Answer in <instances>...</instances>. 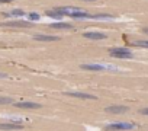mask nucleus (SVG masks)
I'll list each match as a JSON object with an SVG mask.
<instances>
[{"label":"nucleus","instance_id":"1","mask_svg":"<svg viewBox=\"0 0 148 131\" xmlns=\"http://www.w3.org/2000/svg\"><path fill=\"white\" fill-rule=\"evenodd\" d=\"M57 12L63 15V16H71V18H78V19H86V18H92V15L84 12V10L78 9V7H58L55 9Z\"/></svg>","mask_w":148,"mask_h":131},{"label":"nucleus","instance_id":"2","mask_svg":"<svg viewBox=\"0 0 148 131\" xmlns=\"http://www.w3.org/2000/svg\"><path fill=\"white\" fill-rule=\"evenodd\" d=\"M109 54L116 58H131L132 57V53L128 48H110Z\"/></svg>","mask_w":148,"mask_h":131},{"label":"nucleus","instance_id":"3","mask_svg":"<svg viewBox=\"0 0 148 131\" xmlns=\"http://www.w3.org/2000/svg\"><path fill=\"white\" fill-rule=\"evenodd\" d=\"M134 124L131 122H115V124H109L106 127L108 131H123V130H132L134 128Z\"/></svg>","mask_w":148,"mask_h":131},{"label":"nucleus","instance_id":"4","mask_svg":"<svg viewBox=\"0 0 148 131\" xmlns=\"http://www.w3.org/2000/svg\"><path fill=\"white\" fill-rule=\"evenodd\" d=\"M3 26H12V28H31L32 23L26 22V21H10V22L2 23Z\"/></svg>","mask_w":148,"mask_h":131},{"label":"nucleus","instance_id":"5","mask_svg":"<svg viewBox=\"0 0 148 131\" xmlns=\"http://www.w3.org/2000/svg\"><path fill=\"white\" fill-rule=\"evenodd\" d=\"M108 114H125L128 111V106H121V105H113V106H108L105 109Z\"/></svg>","mask_w":148,"mask_h":131},{"label":"nucleus","instance_id":"6","mask_svg":"<svg viewBox=\"0 0 148 131\" xmlns=\"http://www.w3.org/2000/svg\"><path fill=\"white\" fill-rule=\"evenodd\" d=\"M81 68H84V70H94V72H102V70H106V68H112V66L106 67V66H102V64H83Z\"/></svg>","mask_w":148,"mask_h":131},{"label":"nucleus","instance_id":"7","mask_svg":"<svg viewBox=\"0 0 148 131\" xmlns=\"http://www.w3.org/2000/svg\"><path fill=\"white\" fill-rule=\"evenodd\" d=\"M65 95L73 96V98H80V99H96L94 95H89V93H83V92H67Z\"/></svg>","mask_w":148,"mask_h":131},{"label":"nucleus","instance_id":"8","mask_svg":"<svg viewBox=\"0 0 148 131\" xmlns=\"http://www.w3.org/2000/svg\"><path fill=\"white\" fill-rule=\"evenodd\" d=\"M15 106H18V108H25V109H38V108H41V105L35 104V102H16Z\"/></svg>","mask_w":148,"mask_h":131},{"label":"nucleus","instance_id":"9","mask_svg":"<svg viewBox=\"0 0 148 131\" xmlns=\"http://www.w3.org/2000/svg\"><path fill=\"white\" fill-rule=\"evenodd\" d=\"M23 125L19 124V122H9V124H0V130H22Z\"/></svg>","mask_w":148,"mask_h":131},{"label":"nucleus","instance_id":"10","mask_svg":"<svg viewBox=\"0 0 148 131\" xmlns=\"http://www.w3.org/2000/svg\"><path fill=\"white\" fill-rule=\"evenodd\" d=\"M83 36L89 38V39H106V35L102 32H84Z\"/></svg>","mask_w":148,"mask_h":131},{"label":"nucleus","instance_id":"11","mask_svg":"<svg viewBox=\"0 0 148 131\" xmlns=\"http://www.w3.org/2000/svg\"><path fill=\"white\" fill-rule=\"evenodd\" d=\"M33 39L36 41H47V42H52V41H58V36H51V35H35Z\"/></svg>","mask_w":148,"mask_h":131},{"label":"nucleus","instance_id":"12","mask_svg":"<svg viewBox=\"0 0 148 131\" xmlns=\"http://www.w3.org/2000/svg\"><path fill=\"white\" fill-rule=\"evenodd\" d=\"M51 28H55V29H73V25L65 22H54L51 23Z\"/></svg>","mask_w":148,"mask_h":131},{"label":"nucleus","instance_id":"13","mask_svg":"<svg viewBox=\"0 0 148 131\" xmlns=\"http://www.w3.org/2000/svg\"><path fill=\"white\" fill-rule=\"evenodd\" d=\"M23 15H25V12L22 9H15L9 13H6V16H23Z\"/></svg>","mask_w":148,"mask_h":131},{"label":"nucleus","instance_id":"14","mask_svg":"<svg viewBox=\"0 0 148 131\" xmlns=\"http://www.w3.org/2000/svg\"><path fill=\"white\" fill-rule=\"evenodd\" d=\"M93 19H113V15H108V13H100V15H92Z\"/></svg>","mask_w":148,"mask_h":131},{"label":"nucleus","instance_id":"15","mask_svg":"<svg viewBox=\"0 0 148 131\" xmlns=\"http://www.w3.org/2000/svg\"><path fill=\"white\" fill-rule=\"evenodd\" d=\"M47 15H48V16H51V18H54V19H58V21L63 18V15L60 13V12H57V10H54V12H48Z\"/></svg>","mask_w":148,"mask_h":131},{"label":"nucleus","instance_id":"16","mask_svg":"<svg viewBox=\"0 0 148 131\" xmlns=\"http://www.w3.org/2000/svg\"><path fill=\"white\" fill-rule=\"evenodd\" d=\"M135 45L138 47H144V48H148V41H136V42H134Z\"/></svg>","mask_w":148,"mask_h":131},{"label":"nucleus","instance_id":"17","mask_svg":"<svg viewBox=\"0 0 148 131\" xmlns=\"http://www.w3.org/2000/svg\"><path fill=\"white\" fill-rule=\"evenodd\" d=\"M28 16H29V19H31V21H38V19H39V15H38V13H33V12H32V13H29Z\"/></svg>","mask_w":148,"mask_h":131},{"label":"nucleus","instance_id":"18","mask_svg":"<svg viewBox=\"0 0 148 131\" xmlns=\"http://www.w3.org/2000/svg\"><path fill=\"white\" fill-rule=\"evenodd\" d=\"M12 102V99L10 98H0V105H3V104H10Z\"/></svg>","mask_w":148,"mask_h":131},{"label":"nucleus","instance_id":"19","mask_svg":"<svg viewBox=\"0 0 148 131\" xmlns=\"http://www.w3.org/2000/svg\"><path fill=\"white\" fill-rule=\"evenodd\" d=\"M141 114H144V115H148V108H142L141 111H139Z\"/></svg>","mask_w":148,"mask_h":131},{"label":"nucleus","instance_id":"20","mask_svg":"<svg viewBox=\"0 0 148 131\" xmlns=\"http://www.w3.org/2000/svg\"><path fill=\"white\" fill-rule=\"evenodd\" d=\"M10 2H13V0H0V3H10Z\"/></svg>","mask_w":148,"mask_h":131},{"label":"nucleus","instance_id":"21","mask_svg":"<svg viewBox=\"0 0 148 131\" xmlns=\"http://www.w3.org/2000/svg\"><path fill=\"white\" fill-rule=\"evenodd\" d=\"M5 77H7V74H5V73H0V79H5Z\"/></svg>","mask_w":148,"mask_h":131},{"label":"nucleus","instance_id":"22","mask_svg":"<svg viewBox=\"0 0 148 131\" xmlns=\"http://www.w3.org/2000/svg\"><path fill=\"white\" fill-rule=\"evenodd\" d=\"M144 32H145V34H148V28H145V29H144Z\"/></svg>","mask_w":148,"mask_h":131},{"label":"nucleus","instance_id":"23","mask_svg":"<svg viewBox=\"0 0 148 131\" xmlns=\"http://www.w3.org/2000/svg\"><path fill=\"white\" fill-rule=\"evenodd\" d=\"M84 2H94V0H84Z\"/></svg>","mask_w":148,"mask_h":131}]
</instances>
